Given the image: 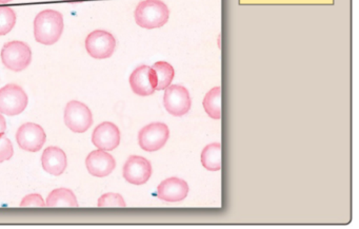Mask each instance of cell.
Here are the masks:
<instances>
[{"label": "cell", "instance_id": "1", "mask_svg": "<svg viewBox=\"0 0 359 229\" xmlns=\"http://www.w3.org/2000/svg\"><path fill=\"white\" fill-rule=\"evenodd\" d=\"M64 18L55 10L41 11L34 20V37L41 45L57 43L64 32Z\"/></svg>", "mask_w": 359, "mask_h": 229}, {"label": "cell", "instance_id": "2", "mask_svg": "<svg viewBox=\"0 0 359 229\" xmlns=\"http://www.w3.org/2000/svg\"><path fill=\"white\" fill-rule=\"evenodd\" d=\"M135 22L144 29L161 28L167 24L170 10L161 0H142L136 7Z\"/></svg>", "mask_w": 359, "mask_h": 229}, {"label": "cell", "instance_id": "3", "mask_svg": "<svg viewBox=\"0 0 359 229\" xmlns=\"http://www.w3.org/2000/svg\"><path fill=\"white\" fill-rule=\"evenodd\" d=\"M0 56L6 68L14 72L24 71L32 62L31 48L22 41H14L6 44Z\"/></svg>", "mask_w": 359, "mask_h": 229}, {"label": "cell", "instance_id": "4", "mask_svg": "<svg viewBox=\"0 0 359 229\" xmlns=\"http://www.w3.org/2000/svg\"><path fill=\"white\" fill-rule=\"evenodd\" d=\"M29 98L25 90L15 84H10L0 89V113L1 115H20L26 110Z\"/></svg>", "mask_w": 359, "mask_h": 229}, {"label": "cell", "instance_id": "5", "mask_svg": "<svg viewBox=\"0 0 359 229\" xmlns=\"http://www.w3.org/2000/svg\"><path fill=\"white\" fill-rule=\"evenodd\" d=\"M65 123L75 133H83L93 125V115L83 103L71 100L65 109Z\"/></svg>", "mask_w": 359, "mask_h": 229}, {"label": "cell", "instance_id": "6", "mask_svg": "<svg viewBox=\"0 0 359 229\" xmlns=\"http://www.w3.org/2000/svg\"><path fill=\"white\" fill-rule=\"evenodd\" d=\"M85 46L90 56L95 60H106L114 53L116 41L110 32L96 30L88 35Z\"/></svg>", "mask_w": 359, "mask_h": 229}, {"label": "cell", "instance_id": "7", "mask_svg": "<svg viewBox=\"0 0 359 229\" xmlns=\"http://www.w3.org/2000/svg\"><path fill=\"white\" fill-rule=\"evenodd\" d=\"M165 110L174 117H182L190 111L191 96L188 89L182 85H170L163 96Z\"/></svg>", "mask_w": 359, "mask_h": 229}, {"label": "cell", "instance_id": "8", "mask_svg": "<svg viewBox=\"0 0 359 229\" xmlns=\"http://www.w3.org/2000/svg\"><path fill=\"white\" fill-rule=\"evenodd\" d=\"M170 130L163 123H152L140 130L138 143L144 151L154 152L165 146L169 140Z\"/></svg>", "mask_w": 359, "mask_h": 229}, {"label": "cell", "instance_id": "9", "mask_svg": "<svg viewBox=\"0 0 359 229\" xmlns=\"http://www.w3.org/2000/svg\"><path fill=\"white\" fill-rule=\"evenodd\" d=\"M47 136L43 127L34 123L20 126L16 132V140L22 150L37 152L45 145Z\"/></svg>", "mask_w": 359, "mask_h": 229}, {"label": "cell", "instance_id": "10", "mask_svg": "<svg viewBox=\"0 0 359 229\" xmlns=\"http://www.w3.org/2000/svg\"><path fill=\"white\" fill-rule=\"evenodd\" d=\"M152 176L150 162L140 155H131L123 166V178L130 184L144 185Z\"/></svg>", "mask_w": 359, "mask_h": 229}, {"label": "cell", "instance_id": "11", "mask_svg": "<svg viewBox=\"0 0 359 229\" xmlns=\"http://www.w3.org/2000/svg\"><path fill=\"white\" fill-rule=\"evenodd\" d=\"M92 143L100 150H114L121 144V131L115 124L104 122L94 129Z\"/></svg>", "mask_w": 359, "mask_h": 229}, {"label": "cell", "instance_id": "12", "mask_svg": "<svg viewBox=\"0 0 359 229\" xmlns=\"http://www.w3.org/2000/svg\"><path fill=\"white\" fill-rule=\"evenodd\" d=\"M130 86L134 93L140 96H152L156 91L154 71L151 67L140 66L132 72Z\"/></svg>", "mask_w": 359, "mask_h": 229}, {"label": "cell", "instance_id": "13", "mask_svg": "<svg viewBox=\"0 0 359 229\" xmlns=\"http://www.w3.org/2000/svg\"><path fill=\"white\" fill-rule=\"evenodd\" d=\"M88 171L96 178H104L112 174L116 167V162L110 153L104 150L92 151L86 159Z\"/></svg>", "mask_w": 359, "mask_h": 229}, {"label": "cell", "instance_id": "14", "mask_svg": "<svg viewBox=\"0 0 359 229\" xmlns=\"http://www.w3.org/2000/svg\"><path fill=\"white\" fill-rule=\"evenodd\" d=\"M189 186L186 181L178 178H169L157 187V197L169 203H176L186 199Z\"/></svg>", "mask_w": 359, "mask_h": 229}, {"label": "cell", "instance_id": "15", "mask_svg": "<svg viewBox=\"0 0 359 229\" xmlns=\"http://www.w3.org/2000/svg\"><path fill=\"white\" fill-rule=\"evenodd\" d=\"M41 165L48 174L60 176L68 166L66 153L60 147H48L41 155Z\"/></svg>", "mask_w": 359, "mask_h": 229}, {"label": "cell", "instance_id": "16", "mask_svg": "<svg viewBox=\"0 0 359 229\" xmlns=\"http://www.w3.org/2000/svg\"><path fill=\"white\" fill-rule=\"evenodd\" d=\"M47 207H79L76 195L72 190L67 188H57L52 191L46 201Z\"/></svg>", "mask_w": 359, "mask_h": 229}, {"label": "cell", "instance_id": "17", "mask_svg": "<svg viewBox=\"0 0 359 229\" xmlns=\"http://www.w3.org/2000/svg\"><path fill=\"white\" fill-rule=\"evenodd\" d=\"M201 164L210 171H219L222 169V145L213 143L205 147L201 152Z\"/></svg>", "mask_w": 359, "mask_h": 229}, {"label": "cell", "instance_id": "18", "mask_svg": "<svg viewBox=\"0 0 359 229\" xmlns=\"http://www.w3.org/2000/svg\"><path fill=\"white\" fill-rule=\"evenodd\" d=\"M203 109L211 119H222V87H214L203 98Z\"/></svg>", "mask_w": 359, "mask_h": 229}, {"label": "cell", "instance_id": "19", "mask_svg": "<svg viewBox=\"0 0 359 229\" xmlns=\"http://www.w3.org/2000/svg\"><path fill=\"white\" fill-rule=\"evenodd\" d=\"M154 71L155 81H156V90H165V88L171 85L174 77H175V71L173 67L165 62H158L151 67Z\"/></svg>", "mask_w": 359, "mask_h": 229}, {"label": "cell", "instance_id": "20", "mask_svg": "<svg viewBox=\"0 0 359 229\" xmlns=\"http://www.w3.org/2000/svg\"><path fill=\"white\" fill-rule=\"evenodd\" d=\"M16 24V13L9 7H0V37L11 32Z\"/></svg>", "mask_w": 359, "mask_h": 229}, {"label": "cell", "instance_id": "21", "mask_svg": "<svg viewBox=\"0 0 359 229\" xmlns=\"http://www.w3.org/2000/svg\"><path fill=\"white\" fill-rule=\"evenodd\" d=\"M97 206L100 208L106 207H126L125 199L118 193H106L98 199Z\"/></svg>", "mask_w": 359, "mask_h": 229}, {"label": "cell", "instance_id": "22", "mask_svg": "<svg viewBox=\"0 0 359 229\" xmlns=\"http://www.w3.org/2000/svg\"><path fill=\"white\" fill-rule=\"evenodd\" d=\"M14 155L13 145L11 140L5 136L0 134V163L11 159Z\"/></svg>", "mask_w": 359, "mask_h": 229}, {"label": "cell", "instance_id": "23", "mask_svg": "<svg viewBox=\"0 0 359 229\" xmlns=\"http://www.w3.org/2000/svg\"><path fill=\"white\" fill-rule=\"evenodd\" d=\"M20 207H46V202L39 193L27 195L20 202Z\"/></svg>", "mask_w": 359, "mask_h": 229}, {"label": "cell", "instance_id": "24", "mask_svg": "<svg viewBox=\"0 0 359 229\" xmlns=\"http://www.w3.org/2000/svg\"><path fill=\"white\" fill-rule=\"evenodd\" d=\"M6 129H7V123L4 115L0 113V134L5 133Z\"/></svg>", "mask_w": 359, "mask_h": 229}, {"label": "cell", "instance_id": "25", "mask_svg": "<svg viewBox=\"0 0 359 229\" xmlns=\"http://www.w3.org/2000/svg\"><path fill=\"white\" fill-rule=\"evenodd\" d=\"M13 0H0V5H6V4L11 3Z\"/></svg>", "mask_w": 359, "mask_h": 229}]
</instances>
